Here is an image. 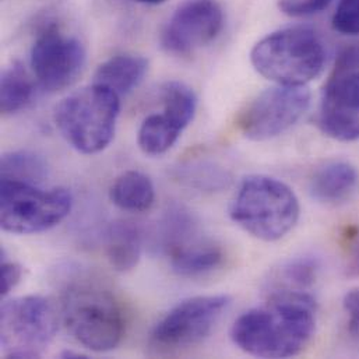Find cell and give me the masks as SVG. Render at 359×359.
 I'll list each match as a JSON object with an SVG mask.
<instances>
[{
	"label": "cell",
	"instance_id": "cell-1",
	"mask_svg": "<svg viewBox=\"0 0 359 359\" xmlns=\"http://www.w3.org/2000/svg\"><path fill=\"white\" fill-rule=\"evenodd\" d=\"M316 330V304L309 292H273L269 301L241 315L231 327L232 343L259 358L301 354Z\"/></svg>",
	"mask_w": 359,
	"mask_h": 359
},
{
	"label": "cell",
	"instance_id": "cell-2",
	"mask_svg": "<svg viewBox=\"0 0 359 359\" xmlns=\"http://www.w3.org/2000/svg\"><path fill=\"white\" fill-rule=\"evenodd\" d=\"M60 309L67 332L84 348L112 351L125 337L123 308L116 295L95 278H73L62 292Z\"/></svg>",
	"mask_w": 359,
	"mask_h": 359
},
{
	"label": "cell",
	"instance_id": "cell-3",
	"mask_svg": "<svg viewBox=\"0 0 359 359\" xmlns=\"http://www.w3.org/2000/svg\"><path fill=\"white\" fill-rule=\"evenodd\" d=\"M228 211L231 219L253 238L276 242L294 229L301 205L295 191L283 180L250 175L241 182Z\"/></svg>",
	"mask_w": 359,
	"mask_h": 359
},
{
	"label": "cell",
	"instance_id": "cell-4",
	"mask_svg": "<svg viewBox=\"0 0 359 359\" xmlns=\"http://www.w3.org/2000/svg\"><path fill=\"white\" fill-rule=\"evenodd\" d=\"M257 73L281 86H306L326 65L320 35L308 27H290L260 39L250 52Z\"/></svg>",
	"mask_w": 359,
	"mask_h": 359
},
{
	"label": "cell",
	"instance_id": "cell-5",
	"mask_svg": "<svg viewBox=\"0 0 359 359\" xmlns=\"http://www.w3.org/2000/svg\"><path fill=\"white\" fill-rule=\"evenodd\" d=\"M119 95L93 83L63 98L55 109V125L79 153L93 156L112 142L121 111Z\"/></svg>",
	"mask_w": 359,
	"mask_h": 359
},
{
	"label": "cell",
	"instance_id": "cell-6",
	"mask_svg": "<svg viewBox=\"0 0 359 359\" xmlns=\"http://www.w3.org/2000/svg\"><path fill=\"white\" fill-rule=\"evenodd\" d=\"M73 196L69 189H41L15 180H1L0 225L6 232L32 235L52 229L72 211Z\"/></svg>",
	"mask_w": 359,
	"mask_h": 359
},
{
	"label": "cell",
	"instance_id": "cell-7",
	"mask_svg": "<svg viewBox=\"0 0 359 359\" xmlns=\"http://www.w3.org/2000/svg\"><path fill=\"white\" fill-rule=\"evenodd\" d=\"M0 320V344L7 358H39L57 332L56 311L39 295L4 301Z\"/></svg>",
	"mask_w": 359,
	"mask_h": 359
},
{
	"label": "cell",
	"instance_id": "cell-8",
	"mask_svg": "<svg viewBox=\"0 0 359 359\" xmlns=\"http://www.w3.org/2000/svg\"><path fill=\"white\" fill-rule=\"evenodd\" d=\"M226 295H201L180 302L153 329L151 347L158 353H174L205 340L229 308Z\"/></svg>",
	"mask_w": 359,
	"mask_h": 359
},
{
	"label": "cell",
	"instance_id": "cell-9",
	"mask_svg": "<svg viewBox=\"0 0 359 359\" xmlns=\"http://www.w3.org/2000/svg\"><path fill=\"white\" fill-rule=\"evenodd\" d=\"M320 130L339 142L359 140V53L347 50L329 79L319 107Z\"/></svg>",
	"mask_w": 359,
	"mask_h": 359
},
{
	"label": "cell",
	"instance_id": "cell-10",
	"mask_svg": "<svg viewBox=\"0 0 359 359\" xmlns=\"http://www.w3.org/2000/svg\"><path fill=\"white\" fill-rule=\"evenodd\" d=\"M311 93L305 86H281L260 93L241 114L238 128L253 142L278 137L308 111Z\"/></svg>",
	"mask_w": 359,
	"mask_h": 359
},
{
	"label": "cell",
	"instance_id": "cell-11",
	"mask_svg": "<svg viewBox=\"0 0 359 359\" xmlns=\"http://www.w3.org/2000/svg\"><path fill=\"white\" fill-rule=\"evenodd\" d=\"M86 48L55 27L46 28L31 49V67L42 88L56 93L72 86L86 66Z\"/></svg>",
	"mask_w": 359,
	"mask_h": 359
},
{
	"label": "cell",
	"instance_id": "cell-12",
	"mask_svg": "<svg viewBox=\"0 0 359 359\" xmlns=\"http://www.w3.org/2000/svg\"><path fill=\"white\" fill-rule=\"evenodd\" d=\"M224 27V10L217 0H184L168 20L161 45L171 55H190L212 42Z\"/></svg>",
	"mask_w": 359,
	"mask_h": 359
},
{
	"label": "cell",
	"instance_id": "cell-13",
	"mask_svg": "<svg viewBox=\"0 0 359 359\" xmlns=\"http://www.w3.org/2000/svg\"><path fill=\"white\" fill-rule=\"evenodd\" d=\"M163 112L149 115L137 136L140 150L150 157L165 154L178 142L182 132L190 125L194 112L177 102H163Z\"/></svg>",
	"mask_w": 359,
	"mask_h": 359
},
{
	"label": "cell",
	"instance_id": "cell-14",
	"mask_svg": "<svg viewBox=\"0 0 359 359\" xmlns=\"http://www.w3.org/2000/svg\"><path fill=\"white\" fill-rule=\"evenodd\" d=\"M358 170L341 160L327 161L312 175L309 190L312 196L326 204L348 201L358 190Z\"/></svg>",
	"mask_w": 359,
	"mask_h": 359
},
{
	"label": "cell",
	"instance_id": "cell-15",
	"mask_svg": "<svg viewBox=\"0 0 359 359\" xmlns=\"http://www.w3.org/2000/svg\"><path fill=\"white\" fill-rule=\"evenodd\" d=\"M168 256L174 273L183 278H200L211 274L222 266L225 259L219 245L197 238L170 252Z\"/></svg>",
	"mask_w": 359,
	"mask_h": 359
},
{
	"label": "cell",
	"instance_id": "cell-16",
	"mask_svg": "<svg viewBox=\"0 0 359 359\" xmlns=\"http://www.w3.org/2000/svg\"><path fill=\"white\" fill-rule=\"evenodd\" d=\"M149 62L139 55H116L105 60L95 72L94 83L112 90L115 94L126 95L144 80Z\"/></svg>",
	"mask_w": 359,
	"mask_h": 359
},
{
	"label": "cell",
	"instance_id": "cell-17",
	"mask_svg": "<svg viewBox=\"0 0 359 359\" xmlns=\"http://www.w3.org/2000/svg\"><path fill=\"white\" fill-rule=\"evenodd\" d=\"M107 259L119 273L132 271L142 257V233L136 224L129 221L114 222L107 232Z\"/></svg>",
	"mask_w": 359,
	"mask_h": 359
},
{
	"label": "cell",
	"instance_id": "cell-18",
	"mask_svg": "<svg viewBox=\"0 0 359 359\" xmlns=\"http://www.w3.org/2000/svg\"><path fill=\"white\" fill-rule=\"evenodd\" d=\"M111 201L121 210L129 212H143L153 207L156 187L153 180L140 171L121 174L109 189Z\"/></svg>",
	"mask_w": 359,
	"mask_h": 359
},
{
	"label": "cell",
	"instance_id": "cell-19",
	"mask_svg": "<svg viewBox=\"0 0 359 359\" xmlns=\"http://www.w3.org/2000/svg\"><path fill=\"white\" fill-rule=\"evenodd\" d=\"M34 83L20 62H13L1 72L0 109L13 115L25 109L34 98Z\"/></svg>",
	"mask_w": 359,
	"mask_h": 359
},
{
	"label": "cell",
	"instance_id": "cell-20",
	"mask_svg": "<svg viewBox=\"0 0 359 359\" xmlns=\"http://www.w3.org/2000/svg\"><path fill=\"white\" fill-rule=\"evenodd\" d=\"M319 262L309 256L295 257L273 274L270 280V294L273 292H309L318 280Z\"/></svg>",
	"mask_w": 359,
	"mask_h": 359
},
{
	"label": "cell",
	"instance_id": "cell-21",
	"mask_svg": "<svg viewBox=\"0 0 359 359\" xmlns=\"http://www.w3.org/2000/svg\"><path fill=\"white\" fill-rule=\"evenodd\" d=\"M1 180L41 184L48 177V164L36 153L17 150L3 154L0 161Z\"/></svg>",
	"mask_w": 359,
	"mask_h": 359
},
{
	"label": "cell",
	"instance_id": "cell-22",
	"mask_svg": "<svg viewBox=\"0 0 359 359\" xmlns=\"http://www.w3.org/2000/svg\"><path fill=\"white\" fill-rule=\"evenodd\" d=\"M333 27L344 35L359 36V0H340L333 15Z\"/></svg>",
	"mask_w": 359,
	"mask_h": 359
},
{
	"label": "cell",
	"instance_id": "cell-23",
	"mask_svg": "<svg viewBox=\"0 0 359 359\" xmlns=\"http://www.w3.org/2000/svg\"><path fill=\"white\" fill-rule=\"evenodd\" d=\"M333 0H278V8L290 17H306L320 13Z\"/></svg>",
	"mask_w": 359,
	"mask_h": 359
},
{
	"label": "cell",
	"instance_id": "cell-24",
	"mask_svg": "<svg viewBox=\"0 0 359 359\" xmlns=\"http://www.w3.org/2000/svg\"><path fill=\"white\" fill-rule=\"evenodd\" d=\"M347 315V332L350 337L359 343V287L350 290L343 299Z\"/></svg>",
	"mask_w": 359,
	"mask_h": 359
},
{
	"label": "cell",
	"instance_id": "cell-25",
	"mask_svg": "<svg viewBox=\"0 0 359 359\" xmlns=\"http://www.w3.org/2000/svg\"><path fill=\"white\" fill-rule=\"evenodd\" d=\"M22 278V267L11 260L3 259L1 262V297H7L21 281Z\"/></svg>",
	"mask_w": 359,
	"mask_h": 359
},
{
	"label": "cell",
	"instance_id": "cell-26",
	"mask_svg": "<svg viewBox=\"0 0 359 359\" xmlns=\"http://www.w3.org/2000/svg\"><path fill=\"white\" fill-rule=\"evenodd\" d=\"M135 1H139V3H143V4H153V6H157V4L165 3L167 0H135Z\"/></svg>",
	"mask_w": 359,
	"mask_h": 359
},
{
	"label": "cell",
	"instance_id": "cell-27",
	"mask_svg": "<svg viewBox=\"0 0 359 359\" xmlns=\"http://www.w3.org/2000/svg\"><path fill=\"white\" fill-rule=\"evenodd\" d=\"M357 267H358V270H359V248H358V255H357Z\"/></svg>",
	"mask_w": 359,
	"mask_h": 359
}]
</instances>
